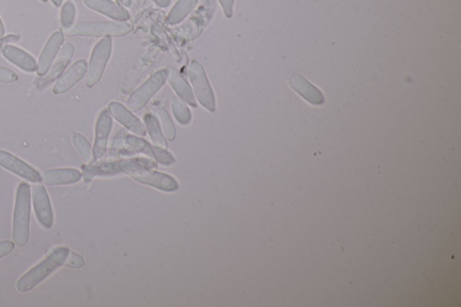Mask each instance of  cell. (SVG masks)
Here are the masks:
<instances>
[{
  "mask_svg": "<svg viewBox=\"0 0 461 307\" xmlns=\"http://www.w3.org/2000/svg\"><path fill=\"white\" fill-rule=\"evenodd\" d=\"M123 173L129 175L136 181L152 186L153 188L166 192L178 191L179 184L172 176L164 174L152 169L156 168L155 162L145 158L122 159L120 161Z\"/></svg>",
  "mask_w": 461,
  "mask_h": 307,
  "instance_id": "1",
  "label": "cell"
},
{
  "mask_svg": "<svg viewBox=\"0 0 461 307\" xmlns=\"http://www.w3.org/2000/svg\"><path fill=\"white\" fill-rule=\"evenodd\" d=\"M68 253L70 250L66 247L55 248L42 263L28 271L19 279L16 284V289L21 293L30 291L38 284L44 282L54 271L64 265Z\"/></svg>",
  "mask_w": 461,
  "mask_h": 307,
  "instance_id": "2",
  "label": "cell"
},
{
  "mask_svg": "<svg viewBox=\"0 0 461 307\" xmlns=\"http://www.w3.org/2000/svg\"><path fill=\"white\" fill-rule=\"evenodd\" d=\"M31 193L30 186L21 182L16 192L14 218H13V239L16 246L24 247L30 235Z\"/></svg>",
  "mask_w": 461,
  "mask_h": 307,
  "instance_id": "3",
  "label": "cell"
},
{
  "mask_svg": "<svg viewBox=\"0 0 461 307\" xmlns=\"http://www.w3.org/2000/svg\"><path fill=\"white\" fill-rule=\"evenodd\" d=\"M132 26L124 22H80L65 30L68 37H117L128 35Z\"/></svg>",
  "mask_w": 461,
  "mask_h": 307,
  "instance_id": "4",
  "label": "cell"
},
{
  "mask_svg": "<svg viewBox=\"0 0 461 307\" xmlns=\"http://www.w3.org/2000/svg\"><path fill=\"white\" fill-rule=\"evenodd\" d=\"M188 76L199 103L210 112H215V95L201 64L197 61H192L188 67Z\"/></svg>",
  "mask_w": 461,
  "mask_h": 307,
  "instance_id": "5",
  "label": "cell"
},
{
  "mask_svg": "<svg viewBox=\"0 0 461 307\" xmlns=\"http://www.w3.org/2000/svg\"><path fill=\"white\" fill-rule=\"evenodd\" d=\"M168 77V68L157 71L149 78L138 90L131 95L127 106L133 112H138L148 104L149 101L164 85Z\"/></svg>",
  "mask_w": 461,
  "mask_h": 307,
  "instance_id": "6",
  "label": "cell"
},
{
  "mask_svg": "<svg viewBox=\"0 0 461 307\" xmlns=\"http://www.w3.org/2000/svg\"><path fill=\"white\" fill-rule=\"evenodd\" d=\"M112 50V39L104 37L93 49L87 75L86 84L92 88L101 80Z\"/></svg>",
  "mask_w": 461,
  "mask_h": 307,
  "instance_id": "7",
  "label": "cell"
},
{
  "mask_svg": "<svg viewBox=\"0 0 461 307\" xmlns=\"http://www.w3.org/2000/svg\"><path fill=\"white\" fill-rule=\"evenodd\" d=\"M0 166L32 183L42 181L40 172L12 153L0 150Z\"/></svg>",
  "mask_w": 461,
  "mask_h": 307,
  "instance_id": "8",
  "label": "cell"
},
{
  "mask_svg": "<svg viewBox=\"0 0 461 307\" xmlns=\"http://www.w3.org/2000/svg\"><path fill=\"white\" fill-rule=\"evenodd\" d=\"M32 204L39 223L42 227L51 229L54 217L47 189L42 185H35L32 187Z\"/></svg>",
  "mask_w": 461,
  "mask_h": 307,
  "instance_id": "9",
  "label": "cell"
},
{
  "mask_svg": "<svg viewBox=\"0 0 461 307\" xmlns=\"http://www.w3.org/2000/svg\"><path fill=\"white\" fill-rule=\"evenodd\" d=\"M74 52L75 48L73 44L68 42V44H65L63 49H61L60 56H59L54 64L52 65L51 70L48 71L47 73L44 75V76L37 78L35 80V86L38 90H44L52 81L57 80L64 73L68 64H70L71 58L73 57Z\"/></svg>",
  "mask_w": 461,
  "mask_h": 307,
  "instance_id": "10",
  "label": "cell"
},
{
  "mask_svg": "<svg viewBox=\"0 0 461 307\" xmlns=\"http://www.w3.org/2000/svg\"><path fill=\"white\" fill-rule=\"evenodd\" d=\"M113 126L112 117L109 111L104 110L101 112L96 126V137L93 149V162L102 158L107 152V142L111 129Z\"/></svg>",
  "mask_w": 461,
  "mask_h": 307,
  "instance_id": "11",
  "label": "cell"
},
{
  "mask_svg": "<svg viewBox=\"0 0 461 307\" xmlns=\"http://www.w3.org/2000/svg\"><path fill=\"white\" fill-rule=\"evenodd\" d=\"M109 111L114 119L119 121L120 124L131 132L136 133L137 136H145L146 135V128L143 124L137 119L130 110L127 109L125 106L119 102H111L109 106Z\"/></svg>",
  "mask_w": 461,
  "mask_h": 307,
  "instance_id": "12",
  "label": "cell"
},
{
  "mask_svg": "<svg viewBox=\"0 0 461 307\" xmlns=\"http://www.w3.org/2000/svg\"><path fill=\"white\" fill-rule=\"evenodd\" d=\"M64 42V35L63 32L61 31L54 32L52 37L49 38L44 50L42 52L41 56L39 58L37 68L39 76H44L47 73Z\"/></svg>",
  "mask_w": 461,
  "mask_h": 307,
  "instance_id": "13",
  "label": "cell"
},
{
  "mask_svg": "<svg viewBox=\"0 0 461 307\" xmlns=\"http://www.w3.org/2000/svg\"><path fill=\"white\" fill-rule=\"evenodd\" d=\"M289 84L291 88L299 93L301 97H304L307 102L315 104V106H321L325 103V97H323L321 91L301 75H291Z\"/></svg>",
  "mask_w": 461,
  "mask_h": 307,
  "instance_id": "14",
  "label": "cell"
},
{
  "mask_svg": "<svg viewBox=\"0 0 461 307\" xmlns=\"http://www.w3.org/2000/svg\"><path fill=\"white\" fill-rule=\"evenodd\" d=\"M87 71L88 64L86 60L80 59V60L77 61L55 84L54 93L56 95L66 93L85 76Z\"/></svg>",
  "mask_w": 461,
  "mask_h": 307,
  "instance_id": "15",
  "label": "cell"
},
{
  "mask_svg": "<svg viewBox=\"0 0 461 307\" xmlns=\"http://www.w3.org/2000/svg\"><path fill=\"white\" fill-rule=\"evenodd\" d=\"M88 8L100 13L119 22H125L130 18L129 13L123 6L111 0H83Z\"/></svg>",
  "mask_w": 461,
  "mask_h": 307,
  "instance_id": "16",
  "label": "cell"
},
{
  "mask_svg": "<svg viewBox=\"0 0 461 307\" xmlns=\"http://www.w3.org/2000/svg\"><path fill=\"white\" fill-rule=\"evenodd\" d=\"M167 80H169L172 89L181 97L183 102L187 103L193 107H197V100L195 99L191 87L178 70L174 68H169Z\"/></svg>",
  "mask_w": 461,
  "mask_h": 307,
  "instance_id": "17",
  "label": "cell"
},
{
  "mask_svg": "<svg viewBox=\"0 0 461 307\" xmlns=\"http://www.w3.org/2000/svg\"><path fill=\"white\" fill-rule=\"evenodd\" d=\"M3 56L8 59L11 63L16 65L28 73L37 71V64L34 57L28 52L12 45L6 44L1 47Z\"/></svg>",
  "mask_w": 461,
  "mask_h": 307,
  "instance_id": "18",
  "label": "cell"
},
{
  "mask_svg": "<svg viewBox=\"0 0 461 307\" xmlns=\"http://www.w3.org/2000/svg\"><path fill=\"white\" fill-rule=\"evenodd\" d=\"M83 174L75 169H49L44 173L42 181L47 186L74 184L80 181Z\"/></svg>",
  "mask_w": 461,
  "mask_h": 307,
  "instance_id": "19",
  "label": "cell"
},
{
  "mask_svg": "<svg viewBox=\"0 0 461 307\" xmlns=\"http://www.w3.org/2000/svg\"><path fill=\"white\" fill-rule=\"evenodd\" d=\"M83 172L86 179L95 177H104L123 173L119 162H101L96 165L84 166Z\"/></svg>",
  "mask_w": 461,
  "mask_h": 307,
  "instance_id": "20",
  "label": "cell"
},
{
  "mask_svg": "<svg viewBox=\"0 0 461 307\" xmlns=\"http://www.w3.org/2000/svg\"><path fill=\"white\" fill-rule=\"evenodd\" d=\"M198 0H179L173 6L168 16V23L171 25L179 24L184 20L193 9L198 5Z\"/></svg>",
  "mask_w": 461,
  "mask_h": 307,
  "instance_id": "21",
  "label": "cell"
},
{
  "mask_svg": "<svg viewBox=\"0 0 461 307\" xmlns=\"http://www.w3.org/2000/svg\"><path fill=\"white\" fill-rule=\"evenodd\" d=\"M145 122L146 129L148 131L150 139H152L155 145L166 149L168 145H167L166 140L162 135L161 126H160L156 117L150 115V114H147L145 116Z\"/></svg>",
  "mask_w": 461,
  "mask_h": 307,
  "instance_id": "22",
  "label": "cell"
},
{
  "mask_svg": "<svg viewBox=\"0 0 461 307\" xmlns=\"http://www.w3.org/2000/svg\"><path fill=\"white\" fill-rule=\"evenodd\" d=\"M156 116L159 117L160 122H161L162 129L169 141H174L176 137V129L173 125L171 117L164 107H157L155 109Z\"/></svg>",
  "mask_w": 461,
  "mask_h": 307,
  "instance_id": "23",
  "label": "cell"
},
{
  "mask_svg": "<svg viewBox=\"0 0 461 307\" xmlns=\"http://www.w3.org/2000/svg\"><path fill=\"white\" fill-rule=\"evenodd\" d=\"M73 142L75 148L77 149L78 152L83 157L85 162H90L93 161V151L86 137L80 135V133H74Z\"/></svg>",
  "mask_w": 461,
  "mask_h": 307,
  "instance_id": "24",
  "label": "cell"
},
{
  "mask_svg": "<svg viewBox=\"0 0 461 307\" xmlns=\"http://www.w3.org/2000/svg\"><path fill=\"white\" fill-rule=\"evenodd\" d=\"M173 115L182 126H187L192 119L191 111L183 101L175 100L172 104Z\"/></svg>",
  "mask_w": 461,
  "mask_h": 307,
  "instance_id": "25",
  "label": "cell"
},
{
  "mask_svg": "<svg viewBox=\"0 0 461 307\" xmlns=\"http://www.w3.org/2000/svg\"><path fill=\"white\" fill-rule=\"evenodd\" d=\"M125 139L126 145L132 148L133 151L145 153V155L150 156V158L155 159L152 146H150L148 142L133 136H126Z\"/></svg>",
  "mask_w": 461,
  "mask_h": 307,
  "instance_id": "26",
  "label": "cell"
},
{
  "mask_svg": "<svg viewBox=\"0 0 461 307\" xmlns=\"http://www.w3.org/2000/svg\"><path fill=\"white\" fill-rule=\"evenodd\" d=\"M75 18H76V6L73 2L65 3L61 14V25L65 30L70 29L74 25Z\"/></svg>",
  "mask_w": 461,
  "mask_h": 307,
  "instance_id": "27",
  "label": "cell"
},
{
  "mask_svg": "<svg viewBox=\"0 0 461 307\" xmlns=\"http://www.w3.org/2000/svg\"><path fill=\"white\" fill-rule=\"evenodd\" d=\"M153 155L157 162L161 164L169 166L175 163L176 159L171 152L166 151L164 148L159 146L152 147Z\"/></svg>",
  "mask_w": 461,
  "mask_h": 307,
  "instance_id": "28",
  "label": "cell"
},
{
  "mask_svg": "<svg viewBox=\"0 0 461 307\" xmlns=\"http://www.w3.org/2000/svg\"><path fill=\"white\" fill-rule=\"evenodd\" d=\"M85 264V260L83 256H80V254L74 253V251H70L67 257L66 261L64 263V265L68 267H73V269H80L83 267Z\"/></svg>",
  "mask_w": 461,
  "mask_h": 307,
  "instance_id": "29",
  "label": "cell"
},
{
  "mask_svg": "<svg viewBox=\"0 0 461 307\" xmlns=\"http://www.w3.org/2000/svg\"><path fill=\"white\" fill-rule=\"evenodd\" d=\"M18 80V74L14 71L4 66H0V83H14Z\"/></svg>",
  "mask_w": 461,
  "mask_h": 307,
  "instance_id": "30",
  "label": "cell"
},
{
  "mask_svg": "<svg viewBox=\"0 0 461 307\" xmlns=\"http://www.w3.org/2000/svg\"><path fill=\"white\" fill-rule=\"evenodd\" d=\"M14 247L15 244L11 241H0V259L11 254Z\"/></svg>",
  "mask_w": 461,
  "mask_h": 307,
  "instance_id": "31",
  "label": "cell"
},
{
  "mask_svg": "<svg viewBox=\"0 0 461 307\" xmlns=\"http://www.w3.org/2000/svg\"><path fill=\"white\" fill-rule=\"evenodd\" d=\"M225 16L230 18L233 16L234 0H219Z\"/></svg>",
  "mask_w": 461,
  "mask_h": 307,
  "instance_id": "32",
  "label": "cell"
},
{
  "mask_svg": "<svg viewBox=\"0 0 461 307\" xmlns=\"http://www.w3.org/2000/svg\"><path fill=\"white\" fill-rule=\"evenodd\" d=\"M20 39V37L19 35H8V37H3L2 40L0 41L1 42V44H0V47H4V45L8 44V42H18Z\"/></svg>",
  "mask_w": 461,
  "mask_h": 307,
  "instance_id": "33",
  "label": "cell"
},
{
  "mask_svg": "<svg viewBox=\"0 0 461 307\" xmlns=\"http://www.w3.org/2000/svg\"><path fill=\"white\" fill-rule=\"evenodd\" d=\"M157 5L161 6V8H167L169 4H171V0H153Z\"/></svg>",
  "mask_w": 461,
  "mask_h": 307,
  "instance_id": "34",
  "label": "cell"
},
{
  "mask_svg": "<svg viewBox=\"0 0 461 307\" xmlns=\"http://www.w3.org/2000/svg\"><path fill=\"white\" fill-rule=\"evenodd\" d=\"M4 34H5L4 25H3L1 19H0V41L2 40L3 37H4Z\"/></svg>",
  "mask_w": 461,
  "mask_h": 307,
  "instance_id": "35",
  "label": "cell"
},
{
  "mask_svg": "<svg viewBox=\"0 0 461 307\" xmlns=\"http://www.w3.org/2000/svg\"><path fill=\"white\" fill-rule=\"evenodd\" d=\"M117 2L125 6H130L132 4V0H117Z\"/></svg>",
  "mask_w": 461,
  "mask_h": 307,
  "instance_id": "36",
  "label": "cell"
},
{
  "mask_svg": "<svg viewBox=\"0 0 461 307\" xmlns=\"http://www.w3.org/2000/svg\"><path fill=\"white\" fill-rule=\"evenodd\" d=\"M64 0H52V4L55 6H60Z\"/></svg>",
  "mask_w": 461,
  "mask_h": 307,
  "instance_id": "37",
  "label": "cell"
},
{
  "mask_svg": "<svg viewBox=\"0 0 461 307\" xmlns=\"http://www.w3.org/2000/svg\"><path fill=\"white\" fill-rule=\"evenodd\" d=\"M42 2H47L48 0H41Z\"/></svg>",
  "mask_w": 461,
  "mask_h": 307,
  "instance_id": "38",
  "label": "cell"
}]
</instances>
